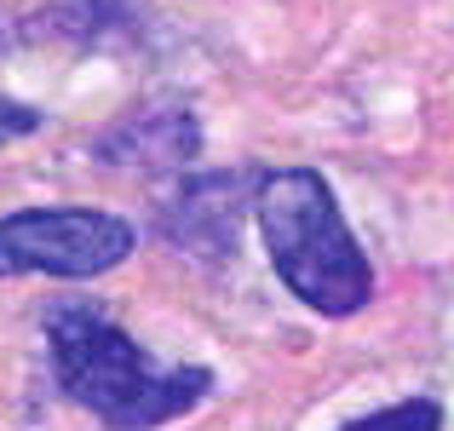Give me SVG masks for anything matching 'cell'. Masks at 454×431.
Listing matches in <instances>:
<instances>
[{
  "label": "cell",
  "instance_id": "6da1fadb",
  "mask_svg": "<svg viewBox=\"0 0 454 431\" xmlns=\"http://www.w3.org/2000/svg\"><path fill=\"white\" fill-rule=\"evenodd\" d=\"M46 351L64 397L98 414L110 431H155L213 391L207 368H155L133 333H121L92 305L46 310Z\"/></svg>",
  "mask_w": 454,
  "mask_h": 431
},
{
  "label": "cell",
  "instance_id": "7a4b0ae2",
  "mask_svg": "<svg viewBox=\"0 0 454 431\" xmlns=\"http://www.w3.org/2000/svg\"><path fill=\"white\" fill-rule=\"evenodd\" d=\"M254 213L270 265L300 305L322 310V317H351L374 299V265L345 224L333 184L317 167L265 173L254 190Z\"/></svg>",
  "mask_w": 454,
  "mask_h": 431
},
{
  "label": "cell",
  "instance_id": "3957f363",
  "mask_svg": "<svg viewBox=\"0 0 454 431\" xmlns=\"http://www.w3.org/2000/svg\"><path fill=\"white\" fill-rule=\"evenodd\" d=\"M138 247L133 224L104 208H23L0 219V277L87 282Z\"/></svg>",
  "mask_w": 454,
  "mask_h": 431
},
{
  "label": "cell",
  "instance_id": "277c9868",
  "mask_svg": "<svg viewBox=\"0 0 454 431\" xmlns=\"http://www.w3.org/2000/svg\"><path fill=\"white\" fill-rule=\"evenodd\" d=\"M265 173H207L184 178L155 201V224L173 247L196 259H231L236 254V224H242V196L259 190Z\"/></svg>",
  "mask_w": 454,
  "mask_h": 431
},
{
  "label": "cell",
  "instance_id": "5b68a950",
  "mask_svg": "<svg viewBox=\"0 0 454 431\" xmlns=\"http://www.w3.org/2000/svg\"><path fill=\"white\" fill-rule=\"evenodd\" d=\"M104 167H190L201 155V127L184 104H145V110L121 115L115 127H104L92 144Z\"/></svg>",
  "mask_w": 454,
  "mask_h": 431
},
{
  "label": "cell",
  "instance_id": "8992f818",
  "mask_svg": "<svg viewBox=\"0 0 454 431\" xmlns=\"http://www.w3.org/2000/svg\"><path fill=\"white\" fill-rule=\"evenodd\" d=\"M340 431H443V403L409 397V403H391V409L363 414V420H351V426H340Z\"/></svg>",
  "mask_w": 454,
  "mask_h": 431
},
{
  "label": "cell",
  "instance_id": "52a82bcc",
  "mask_svg": "<svg viewBox=\"0 0 454 431\" xmlns=\"http://www.w3.org/2000/svg\"><path fill=\"white\" fill-rule=\"evenodd\" d=\"M6 110H12V104H0V138H12V133H29V127L41 121L35 110H18V115H6Z\"/></svg>",
  "mask_w": 454,
  "mask_h": 431
}]
</instances>
